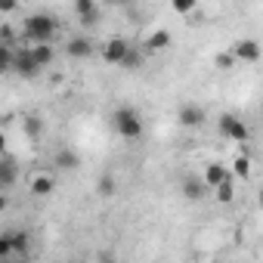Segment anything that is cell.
Masks as SVG:
<instances>
[{
  "mask_svg": "<svg viewBox=\"0 0 263 263\" xmlns=\"http://www.w3.org/2000/svg\"><path fill=\"white\" fill-rule=\"evenodd\" d=\"M111 124H115V134H118L121 140H127V143H134V140H140V137H143V118H140V111H137V108H130V105L115 108Z\"/></svg>",
  "mask_w": 263,
  "mask_h": 263,
  "instance_id": "cell-2",
  "label": "cell"
},
{
  "mask_svg": "<svg viewBox=\"0 0 263 263\" xmlns=\"http://www.w3.org/2000/svg\"><path fill=\"white\" fill-rule=\"evenodd\" d=\"M171 7H174L180 16H189V13L198 7V0H171Z\"/></svg>",
  "mask_w": 263,
  "mask_h": 263,
  "instance_id": "cell-24",
  "label": "cell"
},
{
  "mask_svg": "<svg viewBox=\"0 0 263 263\" xmlns=\"http://www.w3.org/2000/svg\"><path fill=\"white\" fill-rule=\"evenodd\" d=\"M177 121H180V127L195 130V127H201V124H204V108H201V105H195V102H186V105H180Z\"/></svg>",
  "mask_w": 263,
  "mask_h": 263,
  "instance_id": "cell-8",
  "label": "cell"
},
{
  "mask_svg": "<svg viewBox=\"0 0 263 263\" xmlns=\"http://www.w3.org/2000/svg\"><path fill=\"white\" fill-rule=\"evenodd\" d=\"M180 189H183V198H189V201H201L204 192H208L211 186L204 183V177H186V180L180 183Z\"/></svg>",
  "mask_w": 263,
  "mask_h": 263,
  "instance_id": "cell-9",
  "label": "cell"
},
{
  "mask_svg": "<svg viewBox=\"0 0 263 263\" xmlns=\"http://www.w3.org/2000/svg\"><path fill=\"white\" fill-rule=\"evenodd\" d=\"M22 134H25V140H41L44 137V118L41 115H34V111H28L25 118H22Z\"/></svg>",
  "mask_w": 263,
  "mask_h": 263,
  "instance_id": "cell-11",
  "label": "cell"
},
{
  "mask_svg": "<svg viewBox=\"0 0 263 263\" xmlns=\"http://www.w3.org/2000/svg\"><path fill=\"white\" fill-rule=\"evenodd\" d=\"M105 4H111V7H124V4H130V0H105Z\"/></svg>",
  "mask_w": 263,
  "mask_h": 263,
  "instance_id": "cell-28",
  "label": "cell"
},
{
  "mask_svg": "<svg viewBox=\"0 0 263 263\" xmlns=\"http://www.w3.org/2000/svg\"><path fill=\"white\" fill-rule=\"evenodd\" d=\"M130 47H134V44H130L127 37L115 34V37H108V41L102 44V59H105L108 65H121V62H124V56L130 53Z\"/></svg>",
  "mask_w": 263,
  "mask_h": 263,
  "instance_id": "cell-5",
  "label": "cell"
},
{
  "mask_svg": "<svg viewBox=\"0 0 263 263\" xmlns=\"http://www.w3.org/2000/svg\"><path fill=\"white\" fill-rule=\"evenodd\" d=\"M19 177V167H16V158L10 152H4V161H0V189H10Z\"/></svg>",
  "mask_w": 263,
  "mask_h": 263,
  "instance_id": "cell-10",
  "label": "cell"
},
{
  "mask_svg": "<svg viewBox=\"0 0 263 263\" xmlns=\"http://www.w3.org/2000/svg\"><path fill=\"white\" fill-rule=\"evenodd\" d=\"M7 232L13 238V257H28V251H31V232H25V229H7Z\"/></svg>",
  "mask_w": 263,
  "mask_h": 263,
  "instance_id": "cell-15",
  "label": "cell"
},
{
  "mask_svg": "<svg viewBox=\"0 0 263 263\" xmlns=\"http://www.w3.org/2000/svg\"><path fill=\"white\" fill-rule=\"evenodd\" d=\"M214 195H217V201H220V204H232V201H235V186H232V177H226V180L214 189Z\"/></svg>",
  "mask_w": 263,
  "mask_h": 263,
  "instance_id": "cell-18",
  "label": "cell"
},
{
  "mask_svg": "<svg viewBox=\"0 0 263 263\" xmlns=\"http://www.w3.org/2000/svg\"><path fill=\"white\" fill-rule=\"evenodd\" d=\"M257 201H260V208H263V186H260V195H257Z\"/></svg>",
  "mask_w": 263,
  "mask_h": 263,
  "instance_id": "cell-29",
  "label": "cell"
},
{
  "mask_svg": "<svg viewBox=\"0 0 263 263\" xmlns=\"http://www.w3.org/2000/svg\"><path fill=\"white\" fill-rule=\"evenodd\" d=\"M115 189H118V183H115V177H108V174H102V177L96 180V192H99L102 198H111V195H115Z\"/></svg>",
  "mask_w": 263,
  "mask_h": 263,
  "instance_id": "cell-20",
  "label": "cell"
},
{
  "mask_svg": "<svg viewBox=\"0 0 263 263\" xmlns=\"http://www.w3.org/2000/svg\"><path fill=\"white\" fill-rule=\"evenodd\" d=\"M149 50H167L171 47V31H164V28H158V31H152L149 34V44H146Z\"/></svg>",
  "mask_w": 263,
  "mask_h": 263,
  "instance_id": "cell-19",
  "label": "cell"
},
{
  "mask_svg": "<svg viewBox=\"0 0 263 263\" xmlns=\"http://www.w3.org/2000/svg\"><path fill=\"white\" fill-rule=\"evenodd\" d=\"M59 34V22L50 13H31L22 25V41L28 44H53Z\"/></svg>",
  "mask_w": 263,
  "mask_h": 263,
  "instance_id": "cell-1",
  "label": "cell"
},
{
  "mask_svg": "<svg viewBox=\"0 0 263 263\" xmlns=\"http://www.w3.org/2000/svg\"><path fill=\"white\" fill-rule=\"evenodd\" d=\"M13 71H16L19 78H25V81L37 78V74L44 71V65L34 59V50H31V44H25L22 50H16V65H13Z\"/></svg>",
  "mask_w": 263,
  "mask_h": 263,
  "instance_id": "cell-3",
  "label": "cell"
},
{
  "mask_svg": "<svg viewBox=\"0 0 263 263\" xmlns=\"http://www.w3.org/2000/svg\"><path fill=\"white\" fill-rule=\"evenodd\" d=\"M71 7H74V16L81 19V25H87V28H93V25H99V4L96 0H71Z\"/></svg>",
  "mask_w": 263,
  "mask_h": 263,
  "instance_id": "cell-6",
  "label": "cell"
},
{
  "mask_svg": "<svg viewBox=\"0 0 263 263\" xmlns=\"http://www.w3.org/2000/svg\"><path fill=\"white\" fill-rule=\"evenodd\" d=\"M16 10V0H0V13H4V16H10Z\"/></svg>",
  "mask_w": 263,
  "mask_h": 263,
  "instance_id": "cell-27",
  "label": "cell"
},
{
  "mask_svg": "<svg viewBox=\"0 0 263 263\" xmlns=\"http://www.w3.org/2000/svg\"><path fill=\"white\" fill-rule=\"evenodd\" d=\"M214 62H217V68H220V71H229V68H235V62H238V59H235V53H220Z\"/></svg>",
  "mask_w": 263,
  "mask_h": 263,
  "instance_id": "cell-25",
  "label": "cell"
},
{
  "mask_svg": "<svg viewBox=\"0 0 263 263\" xmlns=\"http://www.w3.org/2000/svg\"><path fill=\"white\" fill-rule=\"evenodd\" d=\"M143 65V53L137 50V47H130V53L124 56V62H121V68H127V71H137Z\"/></svg>",
  "mask_w": 263,
  "mask_h": 263,
  "instance_id": "cell-22",
  "label": "cell"
},
{
  "mask_svg": "<svg viewBox=\"0 0 263 263\" xmlns=\"http://www.w3.org/2000/svg\"><path fill=\"white\" fill-rule=\"evenodd\" d=\"M217 127H220V134H223V140H232V143H248V124L245 121H238L235 115H220V121H217Z\"/></svg>",
  "mask_w": 263,
  "mask_h": 263,
  "instance_id": "cell-4",
  "label": "cell"
},
{
  "mask_svg": "<svg viewBox=\"0 0 263 263\" xmlns=\"http://www.w3.org/2000/svg\"><path fill=\"white\" fill-rule=\"evenodd\" d=\"M13 37H16V34H13V28L4 22V28H0V44H10V47H13V44H16Z\"/></svg>",
  "mask_w": 263,
  "mask_h": 263,
  "instance_id": "cell-26",
  "label": "cell"
},
{
  "mask_svg": "<svg viewBox=\"0 0 263 263\" xmlns=\"http://www.w3.org/2000/svg\"><path fill=\"white\" fill-rule=\"evenodd\" d=\"M232 177H241V180L251 177V158H248V155H238V158L232 161Z\"/></svg>",
  "mask_w": 263,
  "mask_h": 263,
  "instance_id": "cell-21",
  "label": "cell"
},
{
  "mask_svg": "<svg viewBox=\"0 0 263 263\" xmlns=\"http://www.w3.org/2000/svg\"><path fill=\"white\" fill-rule=\"evenodd\" d=\"M53 189H56V180L50 174H34L31 177V195L34 198H47V195H53Z\"/></svg>",
  "mask_w": 263,
  "mask_h": 263,
  "instance_id": "cell-14",
  "label": "cell"
},
{
  "mask_svg": "<svg viewBox=\"0 0 263 263\" xmlns=\"http://www.w3.org/2000/svg\"><path fill=\"white\" fill-rule=\"evenodd\" d=\"M31 50H34V59L47 68V65H53V59H56V50H53V44H31Z\"/></svg>",
  "mask_w": 263,
  "mask_h": 263,
  "instance_id": "cell-17",
  "label": "cell"
},
{
  "mask_svg": "<svg viewBox=\"0 0 263 263\" xmlns=\"http://www.w3.org/2000/svg\"><path fill=\"white\" fill-rule=\"evenodd\" d=\"M232 53H235L238 62H248V65H254V62L263 56V50H260V44H257L254 37H241V41H235Z\"/></svg>",
  "mask_w": 263,
  "mask_h": 263,
  "instance_id": "cell-7",
  "label": "cell"
},
{
  "mask_svg": "<svg viewBox=\"0 0 263 263\" xmlns=\"http://www.w3.org/2000/svg\"><path fill=\"white\" fill-rule=\"evenodd\" d=\"M53 164H56V171H78L81 167V155L74 149H59L53 155Z\"/></svg>",
  "mask_w": 263,
  "mask_h": 263,
  "instance_id": "cell-13",
  "label": "cell"
},
{
  "mask_svg": "<svg viewBox=\"0 0 263 263\" xmlns=\"http://www.w3.org/2000/svg\"><path fill=\"white\" fill-rule=\"evenodd\" d=\"M65 53H68L71 59H90V56H93V41H90V37H71V41L65 44Z\"/></svg>",
  "mask_w": 263,
  "mask_h": 263,
  "instance_id": "cell-12",
  "label": "cell"
},
{
  "mask_svg": "<svg viewBox=\"0 0 263 263\" xmlns=\"http://www.w3.org/2000/svg\"><path fill=\"white\" fill-rule=\"evenodd\" d=\"M226 177H232V174H229V171H226L220 161H208V164H204V183H208L211 189H217V186H220Z\"/></svg>",
  "mask_w": 263,
  "mask_h": 263,
  "instance_id": "cell-16",
  "label": "cell"
},
{
  "mask_svg": "<svg viewBox=\"0 0 263 263\" xmlns=\"http://www.w3.org/2000/svg\"><path fill=\"white\" fill-rule=\"evenodd\" d=\"M13 257V238L10 232H0V260H10Z\"/></svg>",
  "mask_w": 263,
  "mask_h": 263,
  "instance_id": "cell-23",
  "label": "cell"
}]
</instances>
